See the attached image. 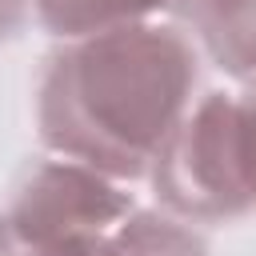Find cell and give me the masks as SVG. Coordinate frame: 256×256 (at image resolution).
<instances>
[{
  "instance_id": "obj_1",
  "label": "cell",
  "mask_w": 256,
  "mask_h": 256,
  "mask_svg": "<svg viewBox=\"0 0 256 256\" xmlns=\"http://www.w3.org/2000/svg\"><path fill=\"white\" fill-rule=\"evenodd\" d=\"M200 92L204 60L176 20L60 40L36 76V136L52 156L140 184Z\"/></svg>"
},
{
  "instance_id": "obj_2",
  "label": "cell",
  "mask_w": 256,
  "mask_h": 256,
  "mask_svg": "<svg viewBox=\"0 0 256 256\" xmlns=\"http://www.w3.org/2000/svg\"><path fill=\"white\" fill-rule=\"evenodd\" d=\"M156 208L184 224L256 216V160L240 88H204L148 168Z\"/></svg>"
},
{
  "instance_id": "obj_3",
  "label": "cell",
  "mask_w": 256,
  "mask_h": 256,
  "mask_svg": "<svg viewBox=\"0 0 256 256\" xmlns=\"http://www.w3.org/2000/svg\"><path fill=\"white\" fill-rule=\"evenodd\" d=\"M136 208L140 200L136 192H128V184L48 152L24 164L20 180L12 184L4 220L24 248H36L84 236H112Z\"/></svg>"
},
{
  "instance_id": "obj_4",
  "label": "cell",
  "mask_w": 256,
  "mask_h": 256,
  "mask_svg": "<svg viewBox=\"0 0 256 256\" xmlns=\"http://www.w3.org/2000/svg\"><path fill=\"white\" fill-rule=\"evenodd\" d=\"M200 60L228 80L256 84V0H176L172 16Z\"/></svg>"
},
{
  "instance_id": "obj_5",
  "label": "cell",
  "mask_w": 256,
  "mask_h": 256,
  "mask_svg": "<svg viewBox=\"0 0 256 256\" xmlns=\"http://www.w3.org/2000/svg\"><path fill=\"white\" fill-rule=\"evenodd\" d=\"M176 0H36V24L60 44L112 28H132L172 16Z\"/></svg>"
},
{
  "instance_id": "obj_6",
  "label": "cell",
  "mask_w": 256,
  "mask_h": 256,
  "mask_svg": "<svg viewBox=\"0 0 256 256\" xmlns=\"http://www.w3.org/2000/svg\"><path fill=\"white\" fill-rule=\"evenodd\" d=\"M112 244L116 256H208V240L200 228L144 204L112 232Z\"/></svg>"
},
{
  "instance_id": "obj_7",
  "label": "cell",
  "mask_w": 256,
  "mask_h": 256,
  "mask_svg": "<svg viewBox=\"0 0 256 256\" xmlns=\"http://www.w3.org/2000/svg\"><path fill=\"white\" fill-rule=\"evenodd\" d=\"M20 256H116L112 236H84V240H60V244H36Z\"/></svg>"
},
{
  "instance_id": "obj_8",
  "label": "cell",
  "mask_w": 256,
  "mask_h": 256,
  "mask_svg": "<svg viewBox=\"0 0 256 256\" xmlns=\"http://www.w3.org/2000/svg\"><path fill=\"white\" fill-rule=\"evenodd\" d=\"M32 20H36V0H0V44L24 36Z\"/></svg>"
},
{
  "instance_id": "obj_9",
  "label": "cell",
  "mask_w": 256,
  "mask_h": 256,
  "mask_svg": "<svg viewBox=\"0 0 256 256\" xmlns=\"http://www.w3.org/2000/svg\"><path fill=\"white\" fill-rule=\"evenodd\" d=\"M240 100H244V116H248V136H252V160H256V84H244V88H240Z\"/></svg>"
},
{
  "instance_id": "obj_10",
  "label": "cell",
  "mask_w": 256,
  "mask_h": 256,
  "mask_svg": "<svg viewBox=\"0 0 256 256\" xmlns=\"http://www.w3.org/2000/svg\"><path fill=\"white\" fill-rule=\"evenodd\" d=\"M24 252V244L16 240V232L8 228V220H4V212H0V256H20Z\"/></svg>"
}]
</instances>
